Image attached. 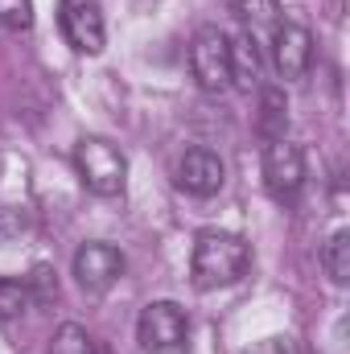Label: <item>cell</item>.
Wrapping results in <instances>:
<instances>
[{"label": "cell", "mask_w": 350, "mask_h": 354, "mask_svg": "<svg viewBox=\"0 0 350 354\" xmlns=\"http://www.w3.org/2000/svg\"><path fill=\"white\" fill-rule=\"evenodd\" d=\"M272 66H276V75L284 83H297V79L309 75V66H313V37H309L305 25L280 21L272 29Z\"/></svg>", "instance_id": "52a82bcc"}, {"label": "cell", "mask_w": 350, "mask_h": 354, "mask_svg": "<svg viewBox=\"0 0 350 354\" xmlns=\"http://www.w3.org/2000/svg\"><path fill=\"white\" fill-rule=\"evenodd\" d=\"M305 177H309L305 153H301L293 140H272V145H264V189H268L272 202H280V206L297 202L301 189H305Z\"/></svg>", "instance_id": "5b68a950"}, {"label": "cell", "mask_w": 350, "mask_h": 354, "mask_svg": "<svg viewBox=\"0 0 350 354\" xmlns=\"http://www.w3.org/2000/svg\"><path fill=\"white\" fill-rule=\"evenodd\" d=\"M252 264V248L243 235L235 231H198L194 252H190V280L194 288L210 292V288H227L235 284Z\"/></svg>", "instance_id": "6da1fadb"}, {"label": "cell", "mask_w": 350, "mask_h": 354, "mask_svg": "<svg viewBox=\"0 0 350 354\" xmlns=\"http://www.w3.org/2000/svg\"><path fill=\"white\" fill-rule=\"evenodd\" d=\"M25 288H29V301L33 305H50L58 297V276L50 264H37L29 276H25Z\"/></svg>", "instance_id": "2e32d148"}, {"label": "cell", "mask_w": 350, "mask_h": 354, "mask_svg": "<svg viewBox=\"0 0 350 354\" xmlns=\"http://www.w3.org/2000/svg\"><path fill=\"white\" fill-rule=\"evenodd\" d=\"M190 75L210 95L231 87V37L219 25H202L194 33V41H190Z\"/></svg>", "instance_id": "277c9868"}, {"label": "cell", "mask_w": 350, "mask_h": 354, "mask_svg": "<svg viewBox=\"0 0 350 354\" xmlns=\"http://www.w3.org/2000/svg\"><path fill=\"white\" fill-rule=\"evenodd\" d=\"M0 25L4 29H29L33 25V0H0Z\"/></svg>", "instance_id": "e0dca14e"}, {"label": "cell", "mask_w": 350, "mask_h": 354, "mask_svg": "<svg viewBox=\"0 0 350 354\" xmlns=\"http://www.w3.org/2000/svg\"><path fill=\"white\" fill-rule=\"evenodd\" d=\"M190 338V317L177 301H149L136 317V342L145 354H177Z\"/></svg>", "instance_id": "3957f363"}, {"label": "cell", "mask_w": 350, "mask_h": 354, "mask_svg": "<svg viewBox=\"0 0 350 354\" xmlns=\"http://www.w3.org/2000/svg\"><path fill=\"white\" fill-rule=\"evenodd\" d=\"M124 276V252L111 243H83L75 252V280L87 292H107Z\"/></svg>", "instance_id": "ba28073f"}, {"label": "cell", "mask_w": 350, "mask_h": 354, "mask_svg": "<svg viewBox=\"0 0 350 354\" xmlns=\"http://www.w3.org/2000/svg\"><path fill=\"white\" fill-rule=\"evenodd\" d=\"M227 181V169H223V157L210 153V149H190L181 161H177V185L194 198H214Z\"/></svg>", "instance_id": "9c48e42d"}, {"label": "cell", "mask_w": 350, "mask_h": 354, "mask_svg": "<svg viewBox=\"0 0 350 354\" xmlns=\"http://www.w3.org/2000/svg\"><path fill=\"white\" fill-rule=\"evenodd\" d=\"M58 29L75 54H87V58L103 54L107 25L99 12V0H58Z\"/></svg>", "instance_id": "8992f818"}, {"label": "cell", "mask_w": 350, "mask_h": 354, "mask_svg": "<svg viewBox=\"0 0 350 354\" xmlns=\"http://www.w3.org/2000/svg\"><path fill=\"white\" fill-rule=\"evenodd\" d=\"M227 8L235 12V21L256 37V33H272L280 25V0H227Z\"/></svg>", "instance_id": "7c38bea8"}, {"label": "cell", "mask_w": 350, "mask_h": 354, "mask_svg": "<svg viewBox=\"0 0 350 354\" xmlns=\"http://www.w3.org/2000/svg\"><path fill=\"white\" fill-rule=\"evenodd\" d=\"M243 354H297V342L288 334H276V338H264V342H252Z\"/></svg>", "instance_id": "ac0fdd59"}, {"label": "cell", "mask_w": 350, "mask_h": 354, "mask_svg": "<svg viewBox=\"0 0 350 354\" xmlns=\"http://www.w3.org/2000/svg\"><path fill=\"white\" fill-rule=\"evenodd\" d=\"M322 268L334 284H347L350 280V231H334L322 248Z\"/></svg>", "instance_id": "4fadbf2b"}, {"label": "cell", "mask_w": 350, "mask_h": 354, "mask_svg": "<svg viewBox=\"0 0 350 354\" xmlns=\"http://www.w3.org/2000/svg\"><path fill=\"white\" fill-rule=\"evenodd\" d=\"M50 354H95V342H91V334L83 326L66 322V326H58V334L50 342Z\"/></svg>", "instance_id": "9a60e30c"}, {"label": "cell", "mask_w": 350, "mask_h": 354, "mask_svg": "<svg viewBox=\"0 0 350 354\" xmlns=\"http://www.w3.org/2000/svg\"><path fill=\"white\" fill-rule=\"evenodd\" d=\"M29 305H33V301H29V288H25V280L0 276V322H12V317H21Z\"/></svg>", "instance_id": "5bb4252c"}, {"label": "cell", "mask_w": 350, "mask_h": 354, "mask_svg": "<svg viewBox=\"0 0 350 354\" xmlns=\"http://www.w3.org/2000/svg\"><path fill=\"white\" fill-rule=\"evenodd\" d=\"M75 174H79V181L87 185L91 194L116 198L128 185V157L111 140H103V136H83L75 145Z\"/></svg>", "instance_id": "7a4b0ae2"}, {"label": "cell", "mask_w": 350, "mask_h": 354, "mask_svg": "<svg viewBox=\"0 0 350 354\" xmlns=\"http://www.w3.org/2000/svg\"><path fill=\"white\" fill-rule=\"evenodd\" d=\"M260 75H264L260 41L252 33H239L231 41V87H239V91L260 87Z\"/></svg>", "instance_id": "8fae6325"}, {"label": "cell", "mask_w": 350, "mask_h": 354, "mask_svg": "<svg viewBox=\"0 0 350 354\" xmlns=\"http://www.w3.org/2000/svg\"><path fill=\"white\" fill-rule=\"evenodd\" d=\"M256 132H260L264 145L272 140H284L288 132V99H284V87H260V111H256Z\"/></svg>", "instance_id": "30bf717a"}]
</instances>
